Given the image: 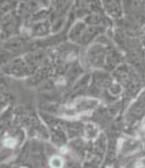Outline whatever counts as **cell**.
<instances>
[{
	"label": "cell",
	"mask_w": 145,
	"mask_h": 168,
	"mask_svg": "<svg viewBox=\"0 0 145 168\" xmlns=\"http://www.w3.org/2000/svg\"><path fill=\"white\" fill-rule=\"evenodd\" d=\"M62 166H63L62 158H59V157H53L52 159H51V167H52V168H62Z\"/></svg>",
	"instance_id": "6da1fadb"
},
{
	"label": "cell",
	"mask_w": 145,
	"mask_h": 168,
	"mask_svg": "<svg viewBox=\"0 0 145 168\" xmlns=\"http://www.w3.org/2000/svg\"><path fill=\"white\" fill-rule=\"evenodd\" d=\"M4 143H5V144H7L8 147H14V144H15V142H14L13 139H7Z\"/></svg>",
	"instance_id": "7a4b0ae2"
}]
</instances>
